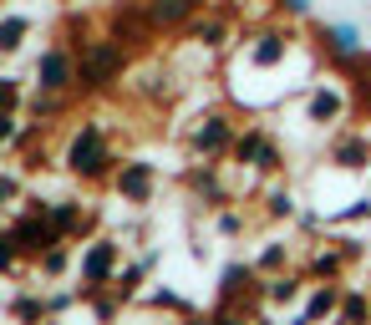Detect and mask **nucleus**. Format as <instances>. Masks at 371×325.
Segmentation results:
<instances>
[{"instance_id":"20e7f679","label":"nucleus","mask_w":371,"mask_h":325,"mask_svg":"<svg viewBox=\"0 0 371 325\" xmlns=\"http://www.w3.org/2000/svg\"><path fill=\"white\" fill-rule=\"evenodd\" d=\"M122 188H127V193H148V168H127V173H122Z\"/></svg>"},{"instance_id":"f257e3e1","label":"nucleus","mask_w":371,"mask_h":325,"mask_svg":"<svg viewBox=\"0 0 371 325\" xmlns=\"http://www.w3.org/2000/svg\"><path fill=\"white\" fill-rule=\"evenodd\" d=\"M67 82H71V61L61 56V51L41 56V87H67Z\"/></svg>"},{"instance_id":"39448f33","label":"nucleus","mask_w":371,"mask_h":325,"mask_svg":"<svg viewBox=\"0 0 371 325\" xmlns=\"http://www.w3.org/2000/svg\"><path fill=\"white\" fill-rule=\"evenodd\" d=\"M107 265H112V249H97L92 259H87V275H92V280H102V275H107Z\"/></svg>"},{"instance_id":"7ed1b4c3","label":"nucleus","mask_w":371,"mask_h":325,"mask_svg":"<svg viewBox=\"0 0 371 325\" xmlns=\"http://www.w3.org/2000/svg\"><path fill=\"white\" fill-rule=\"evenodd\" d=\"M224 137H229V133H224V122H209V127L199 133V148H209V153H214V148H224Z\"/></svg>"},{"instance_id":"f03ea898","label":"nucleus","mask_w":371,"mask_h":325,"mask_svg":"<svg viewBox=\"0 0 371 325\" xmlns=\"http://www.w3.org/2000/svg\"><path fill=\"white\" fill-rule=\"evenodd\" d=\"M199 0H153V16L158 21H178V16H188Z\"/></svg>"}]
</instances>
